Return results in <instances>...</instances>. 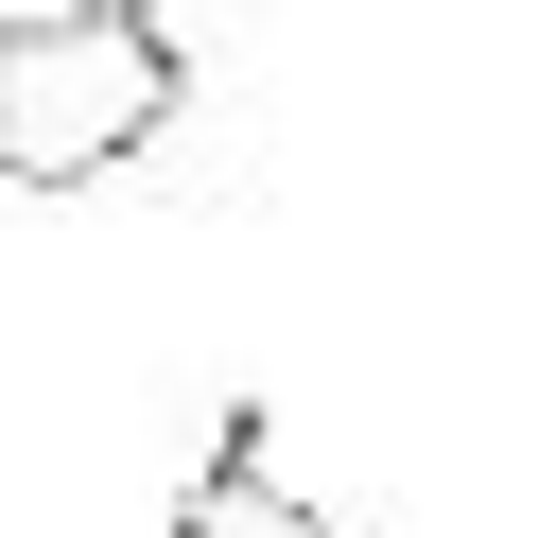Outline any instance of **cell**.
I'll use <instances>...</instances> for the list:
<instances>
[{
	"label": "cell",
	"instance_id": "obj_1",
	"mask_svg": "<svg viewBox=\"0 0 556 538\" xmlns=\"http://www.w3.org/2000/svg\"><path fill=\"white\" fill-rule=\"evenodd\" d=\"M191 104V35L156 0H35L0 17V191H87L156 156Z\"/></svg>",
	"mask_w": 556,
	"mask_h": 538
},
{
	"label": "cell",
	"instance_id": "obj_2",
	"mask_svg": "<svg viewBox=\"0 0 556 538\" xmlns=\"http://www.w3.org/2000/svg\"><path fill=\"white\" fill-rule=\"evenodd\" d=\"M174 538H348V521H330V503H295V486H278V417H261V399H226L208 469L174 486Z\"/></svg>",
	"mask_w": 556,
	"mask_h": 538
}]
</instances>
